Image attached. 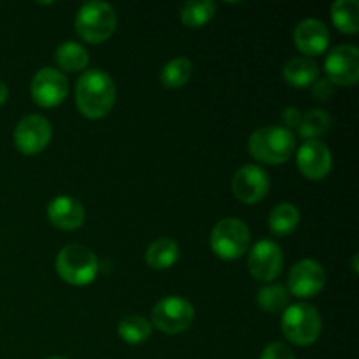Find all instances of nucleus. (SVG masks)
<instances>
[{
  "label": "nucleus",
  "mask_w": 359,
  "mask_h": 359,
  "mask_svg": "<svg viewBox=\"0 0 359 359\" xmlns=\"http://www.w3.org/2000/svg\"><path fill=\"white\" fill-rule=\"evenodd\" d=\"M116 93V84L107 72L84 70L76 83V105L86 118L100 119L114 107Z\"/></svg>",
  "instance_id": "f257e3e1"
},
{
  "label": "nucleus",
  "mask_w": 359,
  "mask_h": 359,
  "mask_svg": "<svg viewBox=\"0 0 359 359\" xmlns=\"http://www.w3.org/2000/svg\"><path fill=\"white\" fill-rule=\"evenodd\" d=\"M248 147L255 160L266 165H280L293 156L297 137L284 126H263L249 137Z\"/></svg>",
  "instance_id": "f03ea898"
},
{
  "label": "nucleus",
  "mask_w": 359,
  "mask_h": 359,
  "mask_svg": "<svg viewBox=\"0 0 359 359\" xmlns=\"http://www.w3.org/2000/svg\"><path fill=\"white\" fill-rule=\"evenodd\" d=\"M118 14L107 2H86L76 16V32L83 41L90 44H102L116 30Z\"/></svg>",
  "instance_id": "7ed1b4c3"
},
{
  "label": "nucleus",
  "mask_w": 359,
  "mask_h": 359,
  "mask_svg": "<svg viewBox=\"0 0 359 359\" xmlns=\"http://www.w3.org/2000/svg\"><path fill=\"white\" fill-rule=\"evenodd\" d=\"M56 272L70 286H88L97 279L98 258L86 245H67L58 252Z\"/></svg>",
  "instance_id": "20e7f679"
},
{
  "label": "nucleus",
  "mask_w": 359,
  "mask_h": 359,
  "mask_svg": "<svg viewBox=\"0 0 359 359\" xmlns=\"http://www.w3.org/2000/svg\"><path fill=\"white\" fill-rule=\"evenodd\" d=\"M283 333L294 346H312L321 335L323 321L318 309L309 304H294L284 311Z\"/></svg>",
  "instance_id": "39448f33"
},
{
  "label": "nucleus",
  "mask_w": 359,
  "mask_h": 359,
  "mask_svg": "<svg viewBox=\"0 0 359 359\" xmlns=\"http://www.w3.org/2000/svg\"><path fill=\"white\" fill-rule=\"evenodd\" d=\"M251 244V231L244 221L226 217L216 223L210 231V249L221 259H238L248 252Z\"/></svg>",
  "instance_id": "423d86ee"
},
{
  "label": "nucleus",
  "mask_w": 359,
  "mask_h": 359,
  "mask_svg": "<svg viewBox=\"0 0 359 359\" xmlns=\"http://www.w3.org/2000/svg\"><path fill=\"white\" fill-rule=\"evenodd\" d=\"M195 321V309L191 302L182 297H167L158 302L151 314L154 328L167 335H179L191 328Z\"/></svg>",
  "instance_id": "0eeeda50"
},
{
  "label": "nucleus",
  "mask_w": 359,
  "mask_h": 359,
  "mask_svg": "<svg viewBox=\"0 0 359 359\" xmlns=\"http://www.w3.org/2000/svg\"><path fill=\"white\" fill-rule=\"evenodd\" d=\"M325 70L333 86H354L359 79V49L351 44L335 46L326 56Z\"/></svg>",
  "instance_id": "6e6552de"
},
{
  "label": "nucleus",
  "mask_w": 359,
  "mask_h": 359,
  "mask_svg": "<svg viewBox=\"0 0 359 359\" xmlns=\"http://www.w3.org/2000/svg\"><path fill=\"white\" fill-rule=\"evenodd\" d=\"M53 128L51 123L39 114L25 116L20 119L14 128V144L20 149V153L27 154V156H34V154L42 153L51 142Z\"/></svg>",
  "instance_id": "1a4fd4ad"
},
{
  "label": "nucleus",
  "mask_w": 359,
  "mask_h": 359,
  "mask_svg": "<svg viewBox=\"0 0 359 359\" xmlns=\"http://www.w3.org/2000/svg\"><path fill=\"white\" fill-rule=\"evenodd\" d=\"M32 98L41 107H56L69 93V81L65 74L53 67H44L34 76L30 84Z\"/></svg>",
  "instance_id": "9d476101"
},
{
  "label": "nucleus",
  "mask_w": 359,
  "mask_h": 359,
  "mask_svg": "<svg viewBox=\"0 0 359 359\" xmlns=\"http://www.w3.org/2000/svg\"><path fill=\"white\" fill-rule=\"evenodd\" d=\"M284 255L277 242L263 238L252 245L248 258V266L251 276L259 283H272L279 277L283 270Z\"/></svg>",
  "instance_id": "9b49d317"
},
{
  "label": "nucleus",
  "mask_w": 359,
  "mask_h": 359,
  "mask_svg": "<svg viewBox=\"0 0 359 359\" xmlns=\"http://www.w3.org/2000/svg\"><path fill=\"white\" fill-rule=\"evenodd\" d=\"M326 284V272L316 259H302L290 270L287 291L297 298H314Z\"/></svg>",
  "instance_id": "f8f14e48"
},
{
  "label": "nucleus",
  "mask_w": 359,
  "mask_h": 359,
  "mask_svg": "<svg viewBox=\"0 0 359 359\" xmlns=\"http://www.w3.org/2000/svg\"><path fill=\"white\" fill-rule=\"evenodd\" d=\"M231 191L242 203H258L269 195L270 177L258 165H242L231 179Z\"/></svg>",
  "instance_id": "ddd939ff"
},
{
  "label": "nucleus",
  "mask_w": 359,
  "mask_h": 359,
  "mask_svg": "<svg viewBox=\"0 0 359 359\" xmlns=\"http://www.w3.org/2000/svg\"><path fill=\"white\" fill-rule=\"evenodd\" d=\"M298 170L311 181H321L332 172V151L321 140H307L297 153Z\"/></svg>",
  "instance_id": "4468645a"
},
{
  "label": "nucleus",
  "mask_w": 359,
  "mask_h": 359,
  "mask_svg": "<svg viewBox=\"0 0 359 359\" xmlns=\"http://www.w3.org/2000/svg\"><path fill=\"white\" fill-rule=\"evenodd\" d=\"M294 44L307 58L323 55L330 46V30L326 23L316 18L300 21L294 28Z\"/></svg>",
  "instance_id": "2eb2a0df"
},
{
  "label": "nucleus",
  "mask_w": 359,
  "mask_h": 359,
  "mask_svg": "<svg viewBox=\"0 0 359 359\" xmlns=\"http://www.w3.org/2000/svg\"><path fill=\"white\" fill-rule=\"evenodd\" d=\"M48 217L60 230L72 231L83 226L86 214L83 203L69 195H60L49 202Z\"/></svg>",
  "instance_id": "dca6fc26"
},
{
  "label": "nucleus",
  "mask_w": 359,
  "mask_h": 359,
  "mask_svg": "<svg viewBox=\"0 0 359 359\" xmlns=\"http://www.w3.org/2000/svg\"><path fill=\"white\" fill-rule=\"evenodd\" d=\"M283 76L291 86L309 88L319 79V65L307 56H297L284 65Z\"/></svg>",
  "instance_id": "f3484780"
},
{
  "label": "nucleus",
  "mask_w": 359,
  "mask_h": 359,
  "mask_svg": "<svg viewBox=\"0 0 359 359\" xmlns=\"http://www.w3.org/2000/svg\"><path fill=\"white\" fill-rule=\"evenodd\" d=\"M55 60L58 67L65 72H84L90 63V55H88L86 48L74 41H67L58 46L55 53Z\"/></svg>",
  "instance_id": "a211bd4d"
},
{
  "label": "nucleus",
  "mask_w": 359,
  "mask_h": 359,
  "mask_svg": "<svg viewBox=\"0 0 359 359\" xmlns=\"http://www.w3.org/2000/svg\"><path fill=\"white\" fill-rule=\"evenodd\" d=\"M179 259L177 242L168 237L156 238L146 251V262L154 270H167Z\"/></svg>",
  "instance_id": "6ab92c4d"
},
{
  "label": "nucleus",
  "mask_w": 359,
  "mask_h": 359,
  "mask_svg": "<svg viewBox=\"0 0 359 359\" xmlns=\"http://www.w3.org/2000/svg\"><path fill=\"white\" fill-rule=\"evenodd\" d=\"M300 223V210L293 205V203H279L273 207L269 217V228L273 235L277 237H286L291 235L298 228Z\"/></svg>",
  "instance_id": "aec40b11"
},
{
  "label": "nucleus",
  "mask_w": 359,
  "mask_h": 359,
  "mask_svg": "<svg viewBox=\"0 0 359 359\" xmlns=\"http://www.w3.org/2000/svg\"><path fill=\"white\" fill-rule=\"evenodd\" d=\"M333 25L342 34L354 35L359 32V2L358 0H337L332 6Z\"/></svg>",
  "instance_id": "412c9836"
},
{
  "label": "nucleus",
  "mask_w": 359,
  "mask_h": 359,
  "mask_svg": "<svg viewBox=\"0 0 359 359\" xmlns=\"http://www.w3.org/2000/svg\"><path fill=\"white\" fill-rule=\"evenodd\" d=\"M191 74H193V63L189 62L186 56H177V58L170 60V62L161 69L160 79L165 88L177 90V88H182L186 83H188Z\"/></svg>",
  "instance_id": "4be33fe9"
},
{
  "label": "nucleus",
  "mask_w": 359,
  "mask_h": 359,
  "mask_svg": "<svg viewBox=\"0 0 359 359\" xmlns=\"http://www.w3.org/2000/svg\"><path fill=\"white\" fill-rule=\"evenodd\" d=\"M216 14V4L210 0H189L181 9V21L188 28H200Z\"/></svg>",
  "instance_id": "5701e85b"
},
{
  "label": "nucleus",
  "mask_w": 359,
  "mask_h": 359,
  "mask_svg": "<svg viewBox=\"0 0 359 359\" xmlns=\"http://www.w3.org/2000/svg\"><path fill=\"white\" fill-rule=\"evenodd\" d=\"M332 126V118L328 112L323 109H312L307 114L302 116V121L298 125V135L307 140H318V137L325 135Z\"/></svg>",
  "instance_id": "b1692460"
},
{
  "label": "nucleus",
  "mask_w": 359,
  "mask_h": 359,
  "mask_svg": "<svg viewBox=\"0 0 359 359\" xmlns=\"http://www.w3.org/2000/svg\"><path fill=\"white\" fill-rule=\"evenodd\" d=\"M118 335L121 340L132 346H139L149 340L151 337V323L142 316H128L121 319L118 325Z\"/></svg>",
  "instance_id": "393cba45"
},
{
  "label": "nucleus",
  "mask_w": 359,
  "mask_h": 359,
  "mask_svg": "<svg viewBox=\"0 0 359 359\" xmlns=\"http://www.w3.org/2000/svg\"><path fill=\"white\" fill-rule=\"evenodd\" d=\"M258 305L265 312L277 314L280 311H286L290 304V291L283 284H269L258 291Z\"/></svg>",
  "instance_id": "a878e982"
},
{
  "label": "nucleus",
  "mask_w": 359,
  "mask_h": 359,
  "mask_svg": "<svg viewBox=\"0 0 359 359\" xmlns=\"http://www.w3.org/2000/svg\"><path fill=\"white\" fill-rule=\"evenodd\" d=\"M259 359H294L293 351L283 342H272L263 349Z\"/></svg>",
  "instance_id": "bb28decb"
},
{
  "label": "nucleus",
  "mask_w": 359,
  "mask_h": 359,
  "mask_svg": "<svg viewBox=\"0 0 359 359\" xmlns=\"http://www.w3.org/2000/svg\"><path fill=\"white\" fill-rule=\"evenodd\" d=\"M333 93H335V86L328 79H318L312 84V95L316 100L326 102L333 97Z\"/></svg>",
  "instance_id": "cd10ccee"
},
{
  "label": "nucleus",
  "mask_w": 359,
  "mask_h": 359,
  "mask_svg": "<svg viewBox=\"0 0 359 359\" xmlns=\"http://www.w3.org/2000/svg\"><path fill=\"white\" fill-rule=\"evenodd\" d=\"M302 112L300 109L297 107H286L283 111V123H284V128L291 130V128H298L302 121Z\"/></svg>",
  "instance_id": "c85d7f7f"
},
{
  "label": "nucleus",
  "mask_w": 359,
  "mask_h": 359,
  "mask_svg": "<svg viewBox=\"0 0 359 359\" xmlns=\"http://www.w3.org/2000/svg\"><path fill=\"white\" fill-rule=\"evenodd\" d=\"M7 97H9V90H7L6 84H4L2 81H0V105L6 104Z\"/></svg>",
  "instance_id": "c756f323"
},
{
  "label": "nucleus",
  "mask_w": 359,
  "mask_h": 359,
  "mask_svg": "<svg viewBox=\"0 0 359 359\" xmlns=\"http://www.w3.org/2000/svg\"><path fill=\"white\" fill-rule=\"evenodd\" d=\"M46 359H67V358H60V356H53V358H46Z\"/></svg>",
  "instance_id": "7c9ffc66"
}]
</instances>
